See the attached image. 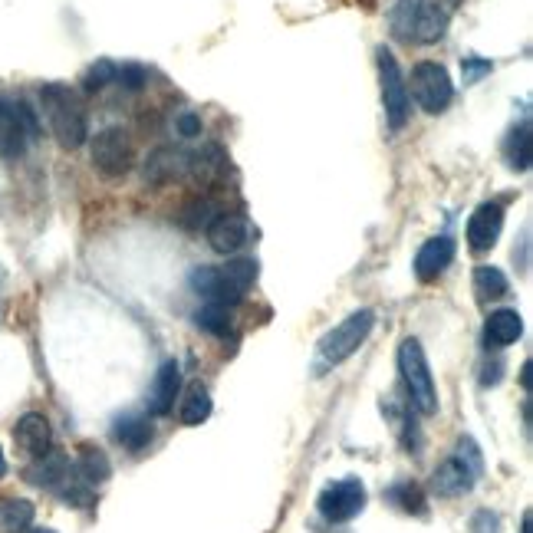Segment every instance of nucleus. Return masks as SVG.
<instances>
[{"label":"nucleus","instance_id":"obj_1","mask_svg":"<svg viewBox=\"0 0 533 533\" xmlns=\"http://www.w3.org/2000/svg\"><path fill=\"white\" fill-rule=\"evenodd\" d=\"M40 109L47 116V126L53 139L60 142V149H79L89 139V119L83 109V99L76 96V89L63 83H47L40 89Z\"/></svg>","mask_w":533,"mask_h":533},{"label":"nucleus","instance_id":"obj_2","mask_svg":"<svg viewBox=\"0 0 533 533\" xmlns=\"http://www.w3.org/2000/svg\"><path fill=\"white\" fill-rule=\"evenodd\" d=\"M257 260H228L221 267H195L191 270V290L198 293L204 303H221V306H234L244 300V293L254 287L257 280Z\"/></svg>","mask_w":533,"mask_h":533},{"label":"nucleus","instance_id":"obj_3","mask_svg":"<svg viewBox=\"0 0 533 533\" xmlns=\"http://www.w3.org/2000/svg\"><path fill=\"white\" fill-rule=\"evenodd\" d=\"M399 369H402V382H405L412 408H418L422 415H435L438 412V389H435L432 369H428L425 349L418 339L408 336L399 346Z\"/></svg>","mask_w":533,"mask_h":533},{"label":"nucleus","instance_id":"obj_4","mask_svg":"<svg viewBox=\"0 0 533 533\" xmlns=\"http://www.w3.org/2000/svg\"><path fill=\"white\" fill-rule=\"evenodd\" d=\"M481 471H484V461H481L478 445H474L471 438H461L455 455H451L448 461H441L435 468L432 491L438 497H461V494L471 491L474 481L481 478Z\"/></svg>","mask_w":533,"mask_h":533},{"label":"nucleus","instance_id":"obj_5","mask_svg":"<svg viewBox=\"0 0 533 533\" xmlns=\"http://www.w3.org/2000/svg\"><path fill=\"white\" fill-rule=\"evenodd\" d=\"M372 326H376V313L372 310L349 313L343 323L333 326V330L320 339V359L326 362V366H339V362H346L353 353H359V346L369 339Z\"/></svg>","mask_w":533,"mask_h":533},{"label":"nucleus","instance_id":"obj_6","mask_svg":"<svg viewBox=\"0 0 533 533\" xmlns=\"http://www.w3.org/2000/svg\"><path fill=\"white\" fill-rule=\"evenodd\" d=\"M408 96H415L418 109H425L428 116H438V112H445L451 106V99H455V86H451V76L441 63H418L412 70V79H408Z\"/></svg>","mask_w":533,"mask_h":533},{"label":"nucleus","instance_id":"obj_7","mask_svg":"<svg viewBox=\"0 0 533 533\" xmlns=\"http://www.w3.org/2000/svg\"><path fill=\"white\" fill-rule=\"evenodd\" d=\"M37 135H40V122L24 99L17 102L0 99V155L4 158L24 155L27 142L37 139Z\"/></svg>","mask_w":533,"mask_h":533},{"label":"nucleus","instance_id":"obj_8","mask_svg":"<svg viewBox=\"0 0 533 533\" xmlns=\"http://www.w3.org/2000/svg\"><path fill=\"white\" fill-rule=\"evenodd\" d=\"M379 83H382V106L385 119H389L392 132L405 129L408 112H412V96H408V83L399 70V60L389 50H379Z\"/></svg>","mask_w":533,"mask_h":533},{"label":"nucleus","instance_id":"obj_9","mask_svg":"<svg viewBox=\"0 0 533 533\" xmlns=\"http://www.w3.org/2000/svg\"><path fill=\"white\" fill-rule=\"evenodd\" d=\"M89 155H93V168L106 178H122L129 175L132 168V142L126 129L109 126L93 135V145H89Z\"/></svg>","mask_w":533,"mask_h":533},{"label":"nucleus","instance_id":"obj_10","mask_svg":"<svg viewBox=\"0 0 533 533\" xmlns=\"http://www.w3.org/2000/svg\"><path fill=\"white\" fill-rule=\"evenodd\" d=\"M316 507L330 524H346V520H353L366 510V487H362L359 478H343L326 487Z\"/></svg>","mask_w":533,"mask_h":533},{"label":"nucleus","instance_id":"obj_11","mask_svg":"<svg viewBox=\"0 0 533 533\" xmlns=\"http://www.w3.org/2000/svg\"><path fill=\"white\" fill-rule=\"evenodd\" d=\"M461 0H418L415 7V24H412V37L418 43H438L445 37V30L455 17Z\"/></svg>","mask_w":533,"mask_h":533},{"label":"nucleus","instance_id":"obj_12","mask_svg":"<svg viewBox=\"0 0 533 533\" xmlns=\"http://www.w3.org/2000/svg\"><path fill=\"white\" fill-rule=\"evenodd\" d=\"M208 244L214 254H237L241 247L251 241V221L244 218V214H234V211H224L218 218H211L208 228Z\"/></svg>","mask_w":533,"mask_h":533},{"label":"nucleus","instance_id":"obj_13","mask_svg":"<svg viewBox=\"0 0 533 533\" xmlns=\"http://www.w3.org/2000/svg\"><path fill=\"white\" fill-rule=\"evenodd\" d=\"M504 231V208L497 201H484L468 218V247L474 254L491 251Z\"/></svg>","mask_w":533,"mask_h":533},{"label":"nucleus","instance_id":"obj_14","mask_svg":"<svg viewBox=\"0 0 533 533\" xmlns=\"http://www.w3.org/2000/svg\"><path fill=\"white\" fill-rule=\"evenodd\" d=\"M451 260H455V241H451L448 234L432 237V241H425L415 254V277L422 283H432L451 267Z\"/></svg>","mask_w":533,"mask_h":533},{"label":"nucleus","instance_id":"obj_15","mask_svg":"<svg viewBox=\"0 0 533 533\" xmlns=\"http://www.w3.org/2000/svg\"><path fill=\"white\" fill-rule=\"evenodd\" d=\"M188 172H191V155H185L181 149H172V145L155 149L149 155V162H145V181L155 188H162V185H168V181H175Z\"/></svg>","mask_w":533,"mask_h":533},{"label":"nucleus","instance_id":"obj_16","mask_svg":"<svg viewBox=\"0 0 533 533\" xmlns=\"http://www.w3.org/2000/svg\"><path fill=\"white\" fill-rule=\"evenodd\" d=\"M178 392H181V369H178L175 359H168V362H162V369H158V376L149 389V399H145L149 402V412L152 415H168L175 408Z\"/></svg>","mask_w":533,"mask_h":533},{"label":"nucleus","instance_id":"obj_17","mask_svg":"<svg viewBox=\"0 0 533 533\" xmlns=\"http://www.w3.org/2000/svg\"><path fill=\"white\" fill-rule=\"evenodd\" d=\"M14 441L27 451L30 458H43L50 451V445H53L50 422L43 415H37V412H27L14 428Z\"/></svg>","mask_w":533,"mask_h":533},{"label":"nucleus","instance_id":"obj_18","mask_svg":"<svg viewBox=\"0 0 533 533\" xmlns=\"http://www.w3.org/2000/svg\"><path fill=\"white\" fill-rule=\"evenodd\" d=\"M73 474V461L60 455V451H47L43 458H37V464L27 471V481L37 484V487H47V491H60L63 481Z\"/></svg>","mask_w":533,"mask_h":533},{"label":"nucleus","instance_id":"obj_19","mask_svg":"<svg viewBox=\"0 0 533 533\" xmlns=\"http://www.w3.org/2000/svg\"><path fill=\"white\" fill-rule=\"evenodd\" d=\"M484 336H487V346L504 349L524 336V320H520L517 310H494L491 316H487Z\"/></svg>","mask_w":533,"mask_h":533},{"label":"nucleus","instance_id":"obj_20","mask_svg":"<svg viewBox=\"0 0 533 533\" xmlns=\"http://www.w3.org/2000/svg\"><path fill=\"white\" fill-rule=\"evenodd\" d=\"M112 435H116V441L122 448L142 451V448H149V441L155 438V428H152V422L145 415H119Z\"/></svg>","mask_w":533,"mask_h":533},{"label":"nucleus","instance_id":"obj_21","mask_svg":"<svg viewBox=\"0 0 533 533\" xmlns=\"http://www.w3.org/2000/svg\"><path fill=\"white\" fill-rule=\"evenodd\" d=\"M208 415H211V395L208 389H204L201 382H191L188 389H185V399H181L178 405V418H181V425H201V422H208Z\"/></svg>","mask_w":533,"mask_h":533},{"label":"nucleus","instance_id":"obj_22","mask_svg":"<svg viewBox=\"0 0 533 533\" xmlns=\"http://www.w3.org/2000/svg\"><path fill=\"white\" fill-rule=\"evenodd\" d=\"M76 468V474L83 478L89 487H96V484H102L112 474V464H109V458H106V451H99V448H93V445H86V448H79V461L73 464Z\"/></svg>","mask_w":533,"mask_h":533},{"label":"nucleus","instance_id":"obj_23","mask_svg":"<svg viewBox=\"0 0 533 533\" xmlns=\"http://www.w3.org/2000/svg\"><path fill=\"white\" fill-rule=\"evenodd\" d=\"M510 290V280L501 267H491V264H481L474 270V293H478V300H501L504 293Z\"/></svg>","mask_w":533,"mask_h":533},{"label":"nucleus","instance_id":"obj_24","mask_svg":"<svg viewBox=\"0 0 533 533\" xmlns=\"http://www.w3.org/2000/svg\"><path fill=\"white\" fill-rule=\"evenodd\" d=\"M33 524V504L10 497L0 501V533H24Z\"/></svg>","mask_w":533,"mask_h":533},{"label":"nucleus","instance_id":"obj_25","mask_svg":"<svg viewBox=\"0 0 533 533\" xmlns=\"http://www.w3.org/2000/svg\"><path fill=\"white\" fill-rule=\"evenodd\" d=\"M195 323L211 336H228L231 333V306L221 303H204L195 313Z\"/></svg>","mask_w":533,"mask_h":533},{"label":"nucleus","instance_id":"obj_26","mask_svg":"<svg viewBox=\"0 0 533 533\" xmlns=\"http://www.w3.org/2000/svg\"><path fill=\"white\" fill-rule=\"evenodd\" d=\"M389 501L399 507V510H405V514H415V517H422L425 514V494H422V487L418 484H395V487H389Z\"/></svg>","mask_w":533,"mask_h":533},{"label":"nucleus","instance_id":"obj_27","mask_svg":"<svg viewBox=\"0 0 533 533\" xmlns=\"http://www.w3.org/2000/svg\"><path fill=\"white\" fill-rule=\"evenodd\" d=\"M507 158H510V168H517V172H527L530 168V126H520L510 132Z\"/></svg>","mask_w":533,"mask_h":533},{"label":"nucleus","instance_id":"obj_28","mask_svg":"<svg viewBox=\"0 0 533 533\" xmlns=\"http://www.w3.org/2000/svg\"><path fill=\"white\" fill-rule=\"evenodd\" d=\"M116 73H119L116 63H112V60H99V63H93L83 73V89H86V93H99L102 86L116 83Z\"/></svg>","mask_w":533,"mask_h":533},{"label":"nucleus","instance_id":"obj_29","mask_svg":"<svg viewBox=\"0 0 533 533\" xmlns=\"http://www.w3.org/2000/svg\"><path fill=\"white\" fill-rule=\"evenodd\" d=\"M211 214H214V208H211V201H191L188 208H185V218H181V224L185 228H191V231H198V228H208L211 224Z\"/></svg>","mask_w":533,"mask_h":533},{"label":"nucleus","instance_id":"obj_30","mask_svg":"<svg viewBox=\"0 0 533 533\" xmlns=\"http://www.w3.org/2000/svg\"><path fill=\"white\" fill-rule=\"evenodd\" d=\"M415 7L418 0H399V7H395V33L399 37H412V24H415Z\"/></svg>","mask_w":533,"mask_h":533},{"label":"nucleus","instance_id":"obj_31","mask_svg":"<svg viewBox=\"0 0 533 533\" xmlns=\"http://www.w3.org/2000/svg\"><path fill=\"white\" fill-rule=\"evenodd\" d=\"M461 73H464V83H478L481 76L491 73V60H481V56H464Z\"/></svg>","mask_w":533,"mask_h":533},{"label":"nucleus","instance_id":"obj_32","mask_svg":"<svg viewBox=\"0 0 533 533\" xmlns=\"http://www.w3.org/2000/svg\"><path fill=\"white\" fill-rule=\"evenodd\" d=\"M116 83H122L126 89H142L145 86V70L142 66H119V73H116Z\"/></svg>","mask_w":533,"mask_h":533},{"label":"nucleus","instance_id":"obj_33","mask_svg":"<svg viewBox=\"0 0 533 533\" xmlns=\"http://www.w3.org/2000/svg\"><path fill=\"white\" fill-rule=\"evenodd\" d=\"M471 530L474 533H501V517L491 514V510H478L471 520Z\"/></svg>","mask_w":533,"mask_h":533},{"label":"nucleus","instance_id":"obj_34","mask_svg":"<svg viewBox=\"0 0 533 533\" xmlns=\"http://www.w3.org/2000/svg\"><path fill=\"white\" fill-rule=\"evenodd\" d=\"M178 135H185V139H195V135H201V116H195V112H181V116H178Z\"/></svg>","mask_w":533,"mask_h":533},{"label":"nucleus","instance_id":"obj_35","mask_svg":"<svg viewBox=\"0 0 533 533\" xmlns=\"http://www.w3.org/2000/svg\"><path fill=\"white\" fill-rule=\"evenodd\" d=\"M501 369H504L501 362H494L491 369H484L487 376H481V382H484V385H497V382H501Z\"/></svg>","mask_w":533,"mask_h":533},{"label":"nucleus","instance_id":"obj_36","mask_svg":"<svg viewBox=\"0 0 533 533\" xmlns=\"http://www.w3.org/2000/svg\"><path fill=\"white\" fill-rule=\"evenodd\" d=\"M7 474V458H4V451H0V478Z\"/></svg>","mask_w":533,"mask_h":533},{"label":"nucleus","instance_id":"obj_37","mask_svg":"<svg viewBox=\"0 0 533 533\" xmlns=\"http://www.w3.org/2000/svg\"><path fill=\"white\" fill-rule=\"evenodd\" d=\"M524 533H530V514H524Z\"/></svg>","mask_w":533,"mask_h":533},{"label":"nucleus","instance_id":"obj_38","mask_svg":"<svg viewBox=\"0 0 533 533\" xmlns=\"http://www.w3.org/2000/svg\"><path fill=\"white\" fill-rule=\"evenodd\" d=\"M30 533H53V530H47V527H37V530H30Z\"/></svg>","mask_w":533,"mask_h":533}]
</instances>
